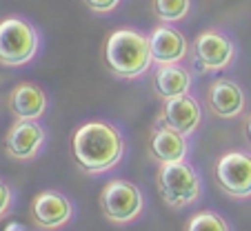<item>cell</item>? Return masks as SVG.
Wrapping results in <instances>:
<instances>
[{"label":"cell","instance_id":"5","mask_svg":"<svg viewBox=\"0 0 251 231\" xmlns=\"http://www.w3.org/2000/svg\"><path fill=\"white\" fill-rule=\"evenodd\" d=\"M236 60V43L223 29H204L196 36L191 47V62L198 74H218Z\"/></svg>","mask_w":251,"mask_h":231},{"label":"cell","instance_id":"14","mask_svg":"<svg viewBox=\"0 0 251 231\" xmlns=\"http://www.w3.org/2000/svg\"><path fill=\"white\" fill-rule=\"evenodd\" d=\"M47 94L36 82H20L7 98V107L16 120H40L47 111Z\"/></svg>","mask_w":251,"mask_h":231},{"label":"cell","instance_id":"21","mask_svg":"<svg viewBox=\"0 0 251 231\" xmlns=\"http://www.w3.org/2000/svg\"><path fill=\"white\" fill-rule=\"evenodd\" d=\"M245 138H247V142H249V147H251V116H249V120H247V125H245Z\"/></svg>","mask_w":251,"mask_h":231},{"label":"cell","instance_id":"9","mask_svg":"<svg viewBox=\"0 0 251 231\" xmlns=\"http://www.w3.org/2000/svg\"><path fill=\"white\" fill-rule=\"evenodd\" d=\"M200 120H202V109L191 94L162 100V109L158 116V125H162V127H169L189 138L200 127Z\"/></svg>","mask_w":251,"mask_h":231},{"label":"cell","instance_id":"15","mask_svg":"<svg viewBox=\"0 0 251 231\" xmlns=\"http://www.w3.org/2000/svg\"><path fill=\"white\" fill-rule=\"evenodd\" d=\"M191 82H194V76L187 67L180 65H162L156 69L153 74V91L160 100H171L178 98V96H185L191 91Z\"/></svg>","mask_w":251,"mask_h":231},{"label":"cell","instance_id":"11","mask_svg":"<svg viewBox=\"0 0 251 231\" xmlns=\"http://www.w3.org/2000/svg\"><path fill=\"white\" fill-rule=\"evenodd\" d=\"M149 47H151L153 65H180L189 56V40L185 33L178 31L171 25H158L149 33Z\"/></svg>","mask_w":251,"mask_h":231},{"label":"cell","instance_id":"16","mask_svg":"<svg viewBox=\"0 0 251 231\" xmlns=\"http://www.w3.org/2000/svg\"><path fill=\"white\" fill-rule=\"evenodd\" d=\"M151 9L162 25H174L191 14V0H151Z\"/></svg>","mask_w":251,"mask_h":231},{"label":"cell","instance_id":"20","mask_svg":"<svg viewBox=\"0 0 251 231\" xmlns=\"http://www.w3.org/2000/svg\"><path fill=\"white\" fill-rule=\"evenodd\" d=\"M2 231H27V229H25V227L20 225V222H9V225H7Z\"/></svg>","mask_w":251,"mask_h":231},{"label":"cell","instance_id":"17","mask_svg":"<svg viewBox=\"0 0 251 231\" xmlns=\"http://www.w3.org/2000/svg\"><path fill=\"white\" fill-rule=\"evenodd\" d=\"M185 231H231L227 218L216 211H198L187 220Z\"/></svg>","mask_w":251,"mask_h":231},{"label":"cell","instance_id":"7","mask_svg":"<svg viewBox=\"0 0 251 231\" xmlns=\"http://www.w3.org/2000/svg\"><path fill=\"white\" fill-rule=\"evenodd\" d=\"M216 184L236 200L251 198V154L249 151H227L216 162Z\"/></svg>","mask_w":251,"mask_h":231},{"label":"cell","instance_id":"12","mask_svg":"<svg viewBox=\"0 0 251 231\" xmlns=\"http://www.w3.org/2000/svg\"><path fill=\"white\" fill-rule=\"evenodd\" d=\"M207 107L220 120H233L245 113L247 96L231 78H218L207 89Z\"/></svg>","mask_w":251,"mask_h":231},{"label":"cell","instance_id":"18","mask_svg":"<svg viewBox=\"0 0 251 231\" xmlns=\"http://www.w3.org/2000/svg\"><path fill=\"white\" fill-rule=\"evenodd\" d=\"M11 205H14V189L0 180V218H5L11 211Z\"/></svg>","mask_w":251,"mask_h":231},{"label":"cell","instance_id":"1","mask_svg":"<svg viewBox=\"0 0 251 231\" xmlns=\"http://www.w3.org/2000/svg\"><path fill=\"white\" fill-rule=\"evenodd\" d=\"M71 149L76 165L85 174L100 176L120 165L125 156V138L116 125L89 120L76 129Z\"/></svg>","mask_w":251,"mask_h":231},{"label":"cell","instance_id":"6","mask_svg":"<svg viewBox=\"0 0 251 231\" xmlns=\"http://www.w3.org/2000/svg\"><path fill=\"white\" fill-rule=\"evenodd\" d=\"M100 209L114 225H129L140 218L145 209V196L138 184L116 178L109 180L100 191Z\"/></svg>","mask_w":251,"mask_h":231},{"label":"cell","instance_id":"10","mask_svg":"<svg viewBox=\"0 0 251 231\" xmlns=\"http://www.w3.org/2000/svg\"><path fill=\"white\" fill-rule=\"evenodd\" d=\"M74 218V205L60 191H40L31 203V220L36 227L47 231H56L65 227Z\"/></svg>","mask_w":251,"mask_h":231},{"label":"cell","instance_id":"8","mask_svg":"<svg viewBox=\"0 0 251 231\" xmlns=\"http://www.w3.org/2000/svg\"><path fill=\"white\" fill-rule=\"evenodd\" d=\"M45 140L47 131L38 120H16L5 136V154L14 160H33Z\"/></svg>","mask_w":251,"mask_h":231},{"label":"cell","instance_id":"4","mask_svg":"<svg viewBox=\"0 0 251 231\" xmlns=\"http://www.w3.org/2000/svg\"><path fill=\"white\" fill-rule=\"evenodd\" d=\"M158 194L171 209H185L200 198V176L189 162L160 165L156 176Z\"/></svg>","mask_w":251,"mask_h":231},{"label":"cell","instance_id":"13","mask_svg":"<svg viewBox=\"0 0 251 231\" xmlns=\"http://www.w3.org/2000/svg\"><path fill=\"white\" fill-rule=\"evenodd\" d=\"M147 151L158 165L185 162L187 156H189V140H187V136L174 131V129L156 125L149 133Z\"/></svg>","mask_w":251,"mask_h":231},{"label":"cell","instance_id":"3","mask_svg":"<svg viewBox=\"0 0 251 231\" xmlns=\"http://www.w3.org/2000/svg\"><path fill=\"white\" fill-rule=\"evenodd\" d=\"M40 49L38 29L20 16L0 20V65L23 67L36 58Z\"/></svg>","mask_w":251,"mask_h":231},{"label":"cell","instance_id":"19","mask_svg":"<svg viewBox=\"0 0 251 231\" xmlns=\"http://www.w3.org/2000/svg\"><path fill=\"white\" fill-rule=\"evenodd\" d=\"M85 5L96 14H109L120 5V0H85Z\"/></svg>","mask_w":251,"mask_h":231},{"label":"cell","instance_id":"2","mask_svg":"<svg viewBox=\"0 0 251 231\" xmlns=\"http://www.w3.org/2000/svg\"><path fill=\"white\" fill-rule=\"evenodd\" d=\"M107 69L123 80H136L153 65L149 36L133 27H123L109 33L104 43Z\"/></svg>","mask_w":251,"mask_h":231}]
</instances>
